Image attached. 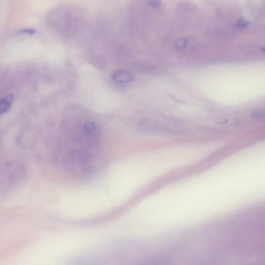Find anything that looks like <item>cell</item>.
Returning <instances> with one entry per match:
<instances>
[{"instance_id": "obj_1", "label": "cell", "mask_w": 265, "mask_h": 265, "mask_svg": "<svg viewBox=\"0 0 265 265\" xmlns=\"http://www.w3.org/2000/svg\"><path fill=\"white\" fill-rule=\"evenodd\" d=\"M1 193L14 191L21 187L28 177V170L26 165L20 162H11L4 164L1 168Z\"/></svg>"}, {"instance_id": "obj_2", "label": "cell", "mask_w": 265, "mask_h": 265, "mask_svg": "<svg viewBox=\"0 0 265 265\" xmlns=\"http://www.w3.org/2000/svg\"><path fill=\"white\" fill-rule=\"evenodd\" d=\"M14 101V96L8 95L3 97L0 101V114H5L10 110Z\"/></svg>"}, {"instance_id": "obj_3", "label": "cell", "mask_w": 265, "mask_h": 265, "mask_svg": "<svg viewBox=\"0 0 265 265\" xmlns=\"http://www.w3.org/2000/svg\"><path fill=\"white\" fill-rule=\"evenodd\" d=\"M112 78L116 82L123 83L130 80L131 76L126 72L117 71L113 73Z\"/></svg>"}, {"instance_id": "obj_4", "label": "cell", "mask_w": 265, "mask_h": 265, "mask_svg": "<svg viewBox=\"0 0 265 265\" xmlns=\"http://www.w3.org/2000/svg\"><path fill=\"white\" fill-rule=\"evenodd\" d=\"M146 3L149 7L154 10L160 9L163 4L161 0H147Z\"/></svg>"}, {"instance_id": "obj_5", "label": "cell", "mask_w": 265, "mask_h": 265, "mask_svg": "<svg viewBox=\"0 0 265 265\" xmlns=\"http://www.w3.org/2000/svg\"><path fill=\"white\" fill-rule=\"evenodd\" d=\"M188 39L185 38H181L177 39L175 45L178 48L182 49L185 48L188 45Z\"/></svg>"}, {"instance_id": "obj_6", "label": "cell", "mask_w": 265, "mask_h": 265, "mask_svg": "<svg viewBox=\"0 0 265 265\" xmlns=\"http://www.w3.org/2000/svg\"><path fill=\"white\" fill-rule=\"evenodd\" d=\"M85 129L88 132H93L96 130V125L94 122H88L85 124Z\"/></svg>"}, {"instance_id": "obj_7", "label": "cell", "mask_w": 265, "mask_h": 265, "mask_svg": "<svg viewBox=\"0 0 265 265\" xmlns=\"http://www.w3.org/2000/svg\"><path fill=\"white\" fill-rule=\"evenodd\" d=\"M249 24V22L245 19L242 18L240 19L237 23V27L239 29H244L247 27Z\"/></svg>"}]
</instances>
